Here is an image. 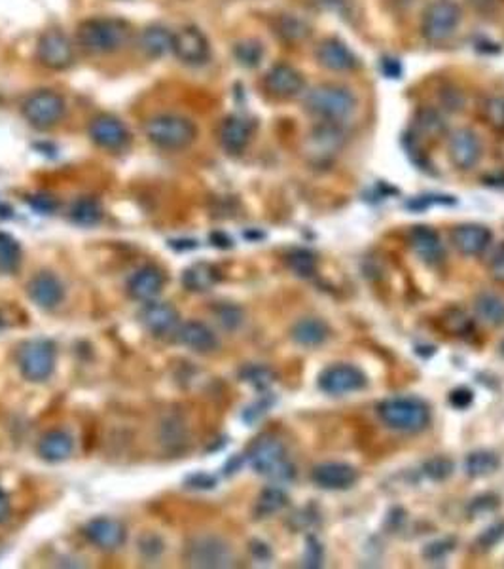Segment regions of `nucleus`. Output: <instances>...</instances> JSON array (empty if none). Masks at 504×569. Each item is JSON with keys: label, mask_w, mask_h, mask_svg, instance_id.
I'll use <instances>...</instances> for the list:
<instances>
[{"label": "nucleus", "mask_w": 504, "mask_h": 569, "mask_svg": "<svg viewBox=\"0 0 504 569\" xmlns=\"http://www.w3.org/2000/svg\"><path fill=\"white\" fill-rule=\"evenodd\" d=\"M383 424L399 433H419L431 424V410L417 397H390L378 405Z\"/></svg>", "instance_id": "1"}, {"label": "nucleus", "mask_w": 504, "mask_h": 569, "mask_svg": "<svg viewBox=\"0 0 504 569\" xmlns=\"http://www.w3.org/2000/svg\"><path fill=\"white\" fill-rule=\"evenodd\" d=\"M132 36L129 25L116 17H91L78 27V42L89 53H112L124 48Z\"/></svg>", "instance_id": "2"}, {"label": "nucleus", "mask_w": 504, "mask_h": 569, "mask_svg": "<svg viewBox=\"0 0 504 569\" xmlns=\"http://www.w3.org/2000/svg\"><path fill=\"white\" fill-rule=\"evenodd\" d=\"M247 460L258 474L273 481H290L296 473L285 445L273 435L258 436L247 452Z\"/></svg>", "instance_id": "3"}, {"label": "nucleus", "mask_w": 504, "mask_h": 569, "mask_svg": "<svg viewBox=\"0 0 504 569\" xmlns=\"http://www.w3.org/2000/svg\"><path fill=\"white\" fill-rule=\"evenodd\" d=\"M304 106L309 115L325 122L338 124L353 115L357 99L351 91L338 84H321L307 91Z\"/></svg>", "instance_id": "4"}, {"label": "nucleus", "mask_w": 504, "mask_h": 569, "mask_svg": "<svg viewBox=\"0 0 504 569\" xmlns=\"http://www.w3.org/2000/svg\"><path fill=\"white\" fill-rule=\"evenodd\" d=\"M144 133L161 151H184L196 141L197 127L179 115H158L146 122Z\"/></svg>", "instance_id": "5"}, {"label": "nucleus", "mask_w": 504, "mask_h": 569, "mask_svg": "<svg viewBox=\"0 0 504 569\" xmlns=\"http://www.w3.org/2000/svg\"><path fill=\"white\" fill-rule=\"evenodd\" d=\"M55 359L58 352L51 340H31L22 345L20 355H17V366L27 381L42 383L46 381L55 371Z\"/></svg>", "instance_id": "6"}, {"label": "nucleus", "mask_w": 504, "mask_h": 569, "mask_svg": "<svg viewBox=\"0 0 504 569\" xmlns=\"http://www.w3.org/2000/svg\"><path fill=\"white\" fill-rule=\"evenodd\" d=\"M184 562L192 567H230L232 546L216 536L192 537L184 546Z\"/></svg>", "instance_id": "7"}, {"label": "nucleus", "mask_w": 504, "mask_h": 569, "mask_svg": "<svg viewBox=\"0 0 504 569\" xmlns=\"http://www.w3.org/2000/svg\"><path fill=\"white\" fill-rule=\"evenodd\" d=\"M25 120L36 130H50L65 116V99L51 89H39L23 103Z\"/></svg>", "instance_id": "8"}, {"label": "nucleus", "mask_w": 504, "mask_h": 569, "mask_svg": "<svg viewBox=\"0 0 504 569\" xmlns=\"http://www.w3.org/2000/svg\"><path fill=\"white\" fill-rule=\"evenodd\" d=\"M459 20L461 10L454 0H435L423 14V36L428 42H444L454 34Z\"/></svg>", "instance_id": "9"}, {"label": "nucleus", "mask_w": 504, "mask_h": 569, "mask_svg": "<svg viewBox=\"0 0 504 569\" xmlns=\"http://www.w3.org/2000/svg\"><path fill=\"white\" fill-rule=\"evenodd\" d=\"M366 374L354 364H332L321 374L319 388L323 393L332 397H344L349 393H357L366 388Z\"/></svg>", "instance_id": "10"}, {"label": "nucleus", "mask_w": 504, "mask_h": 569, "mask_svg": "<svg viewBox=\"0 0 504 569\" xmlns=\"http://www.w3.org/2000/svg\"><path fill=\"white\" fill-rule=\"evenodd\" d=\"M36 53H39L41 63L51 70H65L74 63L72 42L63 31L58 29H50L41 36Z\"/></svg>", "instance_id": "11"}, {"label": "nucleus", "mask_w": 504, "mask_h": 569, "mask_svg": "<svg viewBox=\"0 0 504 569\" xmlns=\"http://www.w3.org/2000/svg\"><path fill=\"white\" fill-rule=\"evenodd\" d=\"M173 51L184 65L199 67L211 58V44L197 27H182L175 32Z\"/></svg>", "instance_id": "12"}, {"label": "nucleus", "mask_w": 504, "mask_h": 569, "mask_svg": "<svg viewBox=\"0 0 504 569\" xmlns=\"http://www.w3.org/2000/svg\"><path fill=\"white\" fill-rule=\"evenodd\" d=\"M89 139L105 151H124L129 144V132L116 116L101 115L89 124Z\"/></svg>", "instance_id": "13"}, {"label": "nucleus", "mask_w": 504, "mask_h": 569, "mask_svg": "<svg viewBox=\"0 0 504 569\" xmlns=\"http://www.w3.org/2000/svg\"><path fill=\"white\" fill-rule=\"evenodd\" d=\"M29 298L42 309H55L65 300V287L58 275L41 271L27 283Z\"/></svg>", "instance_id": "14"}, {"label": "nucleus", "mask_w": 504, "mask_h": 569, "mask_svg": "<svg viewBox=\"0 0 504 569\" xmlns=\"http://www.w3.org/2000/svg\"><path fill=\"white\" fill-rule=\"evenodd\" d=\"M141 323L154 336L171 335L180 326V316L170 302H146L141 311Z\"/></svg>", "instance_id": "15"}, {"label": "nucleus", "mask_w": 504, "mask_h": 569, "mask_svg": "<svg viewBox=\"0 0 504 569\" xmlns=\"http://www.w3.org/2000/svg\"><path fill=\"white\" fill-rule=\"evenodd\" d=\"M311 481L323 490H349L359 481V473L349 463L326 462L313 467Z\"/></svg>", "instance_id": "16"}, {"label": "nucleus", "mask_w": 504, "mask_h": 569, "mask_svg": "<svg viewBox=\"0 0 504 569\" xmlns=\"http://www.w3.org/2000/svg\"><path fill=\"white\" fill-rule=\"evenodd\" d=\"M344 133L334 122H325L323 125L315 127L309 135V158L316 163H323L334 158L342 151Z\"/></svg>", "instance_id": "17"}, {"label": "nucleus", "mask_w": 504, "mask_h": 569, "mask_svg": "<svg viewBox=\"0 0 504 569\" xmlns=\"http://www.w3.org/2000/svg\"><path fill=\"white\" fill-rule=\"evenodd\" d=\"M84 534L89 539V543H93L97 548H103V550L120 548L127 537L125 526L116 519H106V517L89 520L84 528Z\"/></svg>", "instance_id": "18"}, {"label": "nucleus", "mask_w": 504, "mask_h": 569, "mask_svg": "<svg viewBox=\"0 0 504 569\" xmlns=\"http://www.w3.org/2000/svg\"><path fill=\"white\" fill-rule=\"evenodd\" d=\"M264 86L270 96L277 99H292L304 89V77L290 65H275L268 70Z\"/></svg>", "instance_id": "19"}, {"label": "nucleus", "mask_w": 504, "mask_h": 569, "mask_svg": "<svg viewBox=\"0 0 504 569\" xmlns=\"http://www.w3.org/2000/svg\"><path fill=\"white\" fill-rule=\"evenodd\" d=\"M447 151H450V158H452L455 168L466 171V170H472L474 165L480 161L481 142L474 132L457 130L450 137Z\"/></svg>", "instance_id": "20"}, {"label": "nucleus", "mask_w": 504, "mask_h": 569, "mask_svg": "<svg viewBox=\"0 0 504 569\" xmlns=\"http://www.w3.org/2000/svg\"><path fill=\"white\" fill-rule=\"evenodd\" d=\"M177 338L182 345L188 347V350L207 355L216 352L220 347L218 336L215 335V330L205 325L201 321H186L177 328Z\"/></svg>", "instance_id": "21"}, {"label": "nucleus", "mask_w": 504, "mask_h": 569, "mask_svg": "<svg viewBox=\"0 0 504 569\" xmlns=\"http://www.w3.org/2000/svg\"><path fill=\"white\" fill-rule=\"evenodd\" d=\"M409 247L428 266H436L444 261L445 249L440 235L428 226H416L409 232Z\"/></svg>", "instance_id": "22"}, {"label": "nucleus", "mask_w": 504, "mask_h": 569, "mask_svg": "<svg viewBox=\"0 0 504 569\" xmlns=\"http://www.w3.org/2000/svg\"><path fill=\"white\" fill-rule=\"evenodd\" d=\"M165 285V275L156 266H142L137 270L127 283V290L132 298L141 302H152Z\"/></svg>", "instance_id": "23"}, {"label": "nucleus", "mask_w": 504, "mask_h": 569, "mask_svg": "<svg viewBox=\"0 0 504 569\" xmlns=\"http://www.w3.org/2000/svg\"><path fill=\"white\" fill-rule=\"evenodd\" d=\"M493 242L490 228L481 225H461L454 230V243L464 256H478Z\"/></svg>", "instance_id": "24"}, {"label": "nucleus", "mask_w": 504, "mask_h": 569, "mask_svg": "<svg viewBox=\"0 0 504 569\" xmlns=\"http://www.w3.org/2000/svg\"><path fill=\"white\" fill-rule=\"evenodd\" d=\"M316 61L334 72H345L357 67V58L353 51L338 39H326L316 46Z\"/></svg>", "instance_id": "25"}, {"label": "nucleus", "mask_w": 504, "mask_h": 569, "mask_svg": "<svg viewBox=\"0 0 504 569\" xmlns=\"http://www.w3.org/2000/svg\"><path fill=\"white\" fill-rule=\"evenodd\" d=\"M251 135H252L251 124L241 116H228L222 122L218 130L222 149L230 154H241L243 151H245L251 141Z\"/></svg>", "instance_id": "26"}, {"label": "nucleus", "mask_w": 504, "mask_h": 569, "mask_svg": "<svg viewBox=\"0 0 504 569\" xmlns=\"http://www.w3.org/2000/svg\"><path fill=\"white\" fill-rule=\"evenodd\" d=\"M74 440L67 431L53 429L46 433L39 445V454L48 463H61L72 455Z\"/></svg>", "instance_id": "27"}, {"label": "nucleus", "mask_w": 504, "mask_h": 569, "mask_svg": "<svg viewBox=\"0 0 504 569\" xmlns=\"http://www.w3.org/2000/svg\"><path fill=\"white\" fill-rule=\"evenodd\" d=\"M220 270L209 262H196L182 273V285L190 292H207L220 281Z\"/></svg>", "instance_id": "28"}, {"label": "nucleus", "mask_w": 504, "mask_h": 569, "mask_svg": "<svg viewBox=\"0 0 504 569\" xmlns=\"http://www.w3.org/2000/svg\"><path fill=\"white\" fill-rule=\"evenodd\" d=\"M292 340L302 347H316L328 340L330 328L325 321L316 317H304L298 321L290 330Z\"/></svg>", "instance_id": "29"}, {"label": "nucleus", "mask_w": 504, "mask_h": 569, "mask_svg": "<svg viewBox=\"0 0 504 569\" xmlns=\"http://www.w3.org/2000/svg\"><path fill=\"white\" fill-rule=\"evenodd\" d=\"M175 34L165 25H151L141 32V48L148 58H163L165 53L173 51Z\"/></svg>", "instance_id": "30"}, {"label": "nucleus", "mask_w": 504, "mask_h": 569, "mask_svg": "<svg viewBox=\"0 0 504 569\" xmlns=\"http://www.w3.org/2000/svg\"><path fill=\"white\" fill-rule=\"evenodd\" d=\"M474 311L481 323L490 326L504 325V298L495 292H480L474 300Z\"/></svg>", "instance_id": "31"}, {"label": "nucleus", "mask_w": 504, "mask_h": 569, "mask_svg": "<svg viewBox=\"0 0 504 569\" xmlns=\"http://www.w3.org/2000/svg\"><path fill=\"white\" fill-rule=\"evenodd\" d=\"M70 220L84 228L97 226L103 220V206L96 197H80L70 207Z\"/></svg>", "instance_id": "32"}, {"label": "nucleus", "mask_w": 504, "mask_h": 569, "mask_svg": "<svg viewBox=\"0 0 504 569\" xmlns=\"http://www.w3.org/2000/svg\"><path fill=\"white\" fill-rule=\"evenodd\" d=\"M287 503H289V498L281 488H277V486L266 488L262 493H260V498L256 501V517L268 519L275 515V512H281L287 507Z\"/></svg>", "instance_id": "33"}, {"label": "nucleus", "mask_w": 504, "mask_h": 569, "mask_svg": "<svg viewBox=\"0 0 504 569\" xmlns=\"http://www.w3.org/2000/svg\"><path fill=\"white\" fill-rule=\"evenodd\" d=\"M500 462L499 457L493 452H474L464 460V471L472 479H481V476L493 474L499 469Z\"/></svg>", "instance_id": "34"}, {"label": "nucleus", "mask_w": 504, "mask_h": 569, "mask_svg": "<svg viewBox=\"0 0 504 569\" xmlns=\"http://www.w3.org/2000/svg\"><path fill=\"white\" fill-rule=\"evenodd\" d=\"M22 264V247L12 235L0 232V273H14Z\"/></svg>", "instance_id": "35"}, {"label": "nucleus", "mask_w": 504, "mask_h": 569, "mask_svg": "<svg viewBox=\"0 0 504 569\" xmlns=\"http://www.w3.org/2000/svg\"><path fill=\"white\" fill-rule=\"evenodd\" d=\"M186 438H188V435H186V427L182 421L175 416L165 418L160 427V440L163 446L170 450H182V445H186Z\"/></svg>", "instance_id": "36"}, {"label": "nucleus", "mask_w": 504, "mask_h": 569, "mask_svg": "<svg viewBox=\"0 0 504 569\" xmlns=\"http://www.w3.org/2000/svg\"><path fill=\"white\" fill-rule=\"evenodd\" d=\"M287 266L298 278H311L316 271V259L307 249H294L287 254Z\"/></svg>", "instance_id": "37"}, {"label": "nucleus", "mask_w": 504, "mask_h": 569, "mask_svg": "<svg viewBox=\"0 0 504 569\" xmlns=\"http://www.w3.org/2000/svg\"><path fill=\"white\" fill-rule=\"evenodd\" d=\"M215 317L224 330H237L243 325V321H245V314H243V309L235 304H230V302L218 304L215 307Z\"/></svg>", "instance_id": "38"}, {"label": "nucleus", "mask_w": 504, "mask_h": 569, "mask_svg": "<svg viewBox=\"0 0 504 569\" xmlns=\"http://www.w3.org/2000/svg\"><path fill=\"white\" fill-rule=\"evenodd\" d=\"M277 32L281 34L285 41L296 42V41H302L304 36H307L309 29L306 27V23H302L300 20H296V17L283 15L281 20L277 22Z\"/></svg>", "instance_id": "39"}, {"label": "nucleus", "mask_w": 504, "mask_h": 569, "mask_svg": "<svg viewBox=\"0 0 504 569\" xmlns=\"http://www.w3.org/2000/svg\"><path fill=\"white\" fill-rule=\"evenodd\" d=\"M262 55H264V50L256 41H245L235 46V60L243 67H256L260 61H262Z\"/></svg>", "instance_id": "40"}, {"label": "nucleus", "mask_w": 504, "mask_h": 569, "mask_svg": "<svg viewBox=\"0 0 504 569\" xmlns=\"http://www.w3.org/2000/svg\"><path fill=\"white\" fill-rule=\"evenodd\" d=\"M243 378H245V381H249L258 391H264L273 383L275 376L270 369H266V366H249V369L243 371Z\"/></svg>", "instance_id": "41"}, {"label": "nucleus", "mask_w": 504, "mask_h": 569, "mask_svg": "<svg viewBox=\"0 0 504 569\" xmlns=\"http://www.w3.org/2000/svg\"><path fill=\"white\" fill-rule=\"evenodd\" d=\"M423 469H425V474L428 476V479L440 482V481H445L447 476H452L454 463L447 460V457L438 455V457H433V460H428Z\"/></svg>", "instance_id": "42"}, {"label": "nucleus", "mask_w": 504, "mask_h": 569, "mask_svg": "<svg viewBox=\"0 0 504 569\" xmlns=\"http://www.w3.org/2000/svg\"><path fill=\"white\" fill-rule=\"evenodd\" d=\"M137 545H139V553H141L144 558H151V560L158 558V556L163 553V550H165L163 539H161L160 536H156V534H151V531H146V534L139 536Z\"/></svg>", "instance_id": "43"}, {"label": "nucleus", "mask_w": 504, "mask_h": 569, "mask_svg": "<svg viewBox=\"0 0 504 569\" xmlns=\"http://www.w3.org/2000/svg\"><path fill=\"white\" fill-rule=\"evenodd\" d=\"M485 118L495 130H504V97H491L485 103Z\"/></svg>", "instance_id": "44"}, {"label": "nucleus", "mask_w": 504, "mask_h": 569, "mask_svg": "<svg viewBox=\"0 0 504 569\" xmlns=\"http://www.w3.org/2000/svg\"><path fill=\"white\" fill-rule=\"evenodd\" d=\"M417 124H419L421 130L428 135H438L444 127L440 116L435 113V110H421L419 116H417Z\"/></svg>", "instance_id": "45"}, {"label": "nucleus", "mask_w": 504, "mask_h": 569, "mask_svg": "<svg viewBox=\"0 0 504 569\" xmlns=\"http://www.w3.org/2000/svg\"><path fill=\"white\" fill-rule=\"evenodd\" d=\"M323 564V546L315 537L307 539V550H306V565L319 567Z\"/></svg>", "instance_id": "46"}, {"label": "nucleus", "mask_w": 504, "mask_h": 569, "mask_svg": "<svg viewBox=\"0 0 504 569\" xmlns=\"http://www.w3.org/2000/svg\"><path fill=\"white\" fill-rule=\"evenodd\" d=\"M27 201L31 204V207L39 213H53L55 209H58V201H55L51 196H44V194L31 196Z\"/></svg>", "instance_id": "47"}, {"label": "nucleus", "mask_w": 504, "mask_h": 569, "mask_svg": "<svg viewBox=\"0 0 504 569\" xmlns=\"http://www.w3.org/2000/svg\"><path fill=\"white\" fill-rule=\"evenodd\" d=\"M490 273L495 281L504 283V245L493 252L490 261Z\"/></svg>", "instance_id": "48"}, {"label": "nucleus", "mask_w": 504, "mask_h": 569, "mask_svg": "<svg viewBox=\"0 0 504 569\" xmlns=\"http://www.w3.org/2000/svg\"><path fill=\"white\" fill-rule=\"evenodd\" d=\"M186 486L194 488V490H213L216 486V479L211 474L197 473V474H192L190 479L186 481Z\"/></svg>", "instance_id": "49"}, {"label": "nucleus", "mask_w": 504, "mask_h": 569, "mask_svg": "<svg viewBox=\"0 0 504 569\" xmlns=\"http://www.w3.org/2000/svg\"><path fill=\"white\" fill-rule=\"evenodd\" d=\"M472 400H474V397H472V393L469 391V390H457V391H454L452 395H450V402L452 405L455 407V408H469L471 405H472Z\"/></svg>", "instance_id": "50"}, {"label": "nucleus", "mask_w": 504, "mask_h": 569, "mask_svg": "<svg viewBox=\"0 0 504 569\" xmlns=\"http://www.w3.org/2000/svg\"><path fill=\"white\" fill-rule=\"evenodd\" d=\"M10 515H12V503H10V498H8V495H6L3 490H0V524L8 522Z\"/></svg>", "instance_id": "51"}, {"label": "nucleus", "mask_w": 504, "mask_h": 569, "mask_svg": "<svg viewBox=\"0 0 504 569\" xmlns=\"http://www.w3.org/2000/svg\"><path fill=\"white\" fill-rule=\"evenodd\" d=\"M381 69L387 72V75H389L390 78H397V77L400 75V65H399V63H393V60H385V61L381 63Z\"/></svg>", "instance_id": "52"}, {"label": "nucleus", "mask_w": 504, "mask_h": 569, "mask_svg": "<svg viewBox=\"0 0 504 569\" xmlns=\"http://www.w3.org/2000/svg\"><path fill=\"white\" fill-rule=\"evenodd\" d=\"M211 242H213V245H216V247H220V249L232 247V240H230L228 235H224V234H213V235H211Z\"/></svg>", "instance_id": "53"}, {"label": "nucleus", "mask_w": 504, "mask_h": 569, "mask_svg": "<svg viewBox=\"0 0 504 569\" xmlns=\"http://www.w3.org/2000/svg\"><path fill=\"white\" fill-rule=\"evenodd\" d=\"M500 352H502V355H504V340H502V344H500Z\"/></svg>", "instance_id": "54"}]
</instances>
